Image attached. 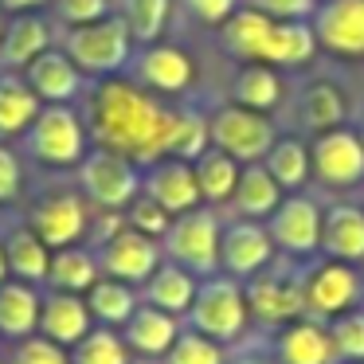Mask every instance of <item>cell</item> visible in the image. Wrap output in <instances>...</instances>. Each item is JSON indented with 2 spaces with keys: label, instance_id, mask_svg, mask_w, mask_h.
<instances>
[{
  "label": "cell",
  "instance_id": "obj_49",
  "mask_svg": "<svg viewBox=\"0 0 364 364\" xmlns=\"http://www.w3.org/2000/svg\"><path fill=\"white\" fill-rule=\"evenodd\" d=\"M48 0H0V9L4 12H12V16H24V12H36V9H43Z\"/></svg>",
  "mask_w": 364,
  "mask_h": 364
},
{
  "label": "cell",
  "instance_id": "obj_11",
  "mask_svg": "<svg viewBox=\"0 0 364 364\" xmlns=\"http://www.w3.org/2000/svg\"><path fill=\"white\" fill-rule=\"evenodd\" d=\"M95 255L106 278H118V282H129V286H141L165 262V251H161L157 239L134 231L129 223H122L106 243H98Z\"/></svg>",
  "mask_w": 364,
  "mask_h": 364
},
{
  "label": "cell",
  "instance_id": "obj_4",
  "mask_svg": "<svg viewBox=\"0 0 364 364\" xmlns=\"http://www.w3.org/2000/svg\"><path fill=\"white\" fill-rule=\"evenodd\" d=\"M243 294H247V309H251V325H262L270 333L278 325L294 321V317L306 314V306H301V262L274 259L270 267L247 278Z\"/></svg>",
  "mask_w": 364,
  "mask_h": 364
},
{
  "label": "cell",
  "instance_id": "obj_22",
  "mask_svg": "<svg viewBox=\"0 0 364 364\" xmlns=\"http://www.w3.org/2000/svg\"><path fill=\"white\" fill-rule=\"evenodd\" d=\"M196 286H200V278L192 274V270H184V267H176V262L165 259L141 282V290H137V294H141V301H149V306H157V309H165V314H173V317H181V321H184L192 298H196Z\"/></svg>",
  "mask_w": 364,
  "mask_h": 364
},
{
  "label": "cell",
  "instance_id": "obj_8",
  "mask_svg": "<svg viewBox=\"0 0 364 364\" xmlns=\"http://www.w3.org/2000/svg\"><path fill=\"white\" fill-rule=\"evenodd\" d=\"M129 28L122 16H106L95 20V24H82L67 32L63 51L71 55V63L79 67L82 75H114L126 67L129 59Z\"/></svg>",
  "mask_w": 364,
  "mask_h": 364
},
{
  "label": "cell",
  "instance_id": "obj_51",
  "mask_svg": "<svg viewBox=\"0 0 364 364\" xmlns=\"http://www.w3.org/2000/svg\"><path fill=\"white\" fill-rule=\"evenodd\" d=\"M4 28H9V24H4V9H0V36H4Z\"/></svg>",
  "mask_w": 364,
  "mask_h": 364
},
{
  "label": "cell",
  "instance_id": "obj_10",
  "mask_svg": "<svg viewBox=\"0 0 364 364\" xmlns=\"http://www.w3.org/2000/svg\"><path fill=\"white\" fill-rule=\"evenodd\" d=\"M208 134H212L215 149H223L235 161H247V165H259L274 145V126L259 110H247V106H223L208 122Z\"/></svg>",
  "mask_w": 364,
  "mask_h": 364
},
{
  "label": "cell",
  "instance_id": "obj_26",
  "mask_svg": "<svg viewBox=\"0 0 364 364\" xmlns=\"http://www.w3.org/2000/svg\"><path fill=\"white\" fill-rule=\"evenodd\" d=\"M102 278L98 267V255L87 247H63V251H51V270H48V290H63V294H82Z\"/></svg>",
  "mask_w": 364,
  "mask_h": 364
},
{
  "label": "cell",
  "instance_id": "obj_13",
  "mask_svg": "<svg viewBox=\"0 0 364 364\" xmlns=\"http://www.w3.org/2000/svg\"><path fill=\"white\" fill-rule=\"evenodd\" d=\"M274 239L262 220H231L220 231V274H231L247 282L262 267L274 262Z\"/></svg>",
  "mask_w": 364,
  "mask_h": 364
},
{
  "label": "cell",
  "instance_id": "obj_36",
  "mask_svg": "<svg viewBox=\"0 0 364 364\" xmlns=\"http://www.w3.org/2000/svg\"><path fill=\"white\" fill-rule=\"evenodd\" d=\"M161 364H228V345L184 325L181 337L173 341V348L161 356Z\"/></svg>",
  "mask_w": 364,
  "mask_h": 364
},
{
  "label": "cell",
  "instance_id": "obj_15",
  "mask_svg": "<svg viewBox=\"0 0 364 364\" xmlns=\"http://www.w3.org/2000/svg\"><path fill=\"white\" fill-rule=\"evenodd\" d=\"M141 192L149 200H157L168 215H184L192 208H200L196 168H192V161H181V157H161L153 165H145Z\"/></svg>",
  "mask_w": 364,
  "mask_h": 364
},
{
  "label": "cell",
  "instance_id": "obj_30",
  "mask_svg": "<svg viewBox=\"0 0 364 364\" xmlns=\"http://www.w3.org/2000/svg\"><path fill=\"white\" fill-rule=\"evenodd\" d=\"M87 306H90V317H95L98 325H106V329H122V325L134 317V309L141 306V294H137V286L102 274L87 290Z\"/></svg>",
  "mask_w": 364,
  "mask_h": 364
},
{
  "label": "cell",
  "instance_id": "obj_19",
  "mask_svg": "<svg viewBox=\"0 0 364 364\" xmlns=\"http://www.w3.org/2000/svg\"><path fill=\"white\" fill-rule=\"evenodd\" d=\"M181 329H184L181 317H173V314H165V309L141 301V306L134 309V317L122 325V337H126V345H129V353H134V356L161 360V356L173 348V341L181 337Z\"/></svg>",
  "mask_w": 364,
  "mask_h": 364
},
{
  "label": "cell",
  "instance_id": "obj_1",
  "mask_svg": "<svg viewBox=\"0 0 364 364\" xmlns=\"http://www.w3.org/2000/svg\"><path fill=\"white\" fill-rule=\"evenodd\" d=\"M173 110L153 102L141 87L122 79H106L95 90L90 106V134L98 149H114L129 157L134 165H153L168 153V134H173Z\"/></svg>",
  "mask_w": 364,
  "mask_h": 364
},
{
  "label": "cell",
  "instance_id": "obj_52",
  "mask_svg": "<svg viewBox=\"0 0 364 364\" xmlns=\"http://www.w3.org/2000/svg\"><path fill=\"white\" fill-rule=\"evenodd\" d=\"M360 141H364V126H360Z\"/></svg>",
  "mask_w": 364,
  "mask_h": 364
},
{
  "label": "cell",
  "instance_id": "obj_32",
  "mask_svg": "<svg viewBox=\"0 0 364 364\" xmlns=\"http://www.w3.org/2000/svg\"><path fill=\"white\" fill-rule=\"evenodd\" d=\"M129 345L118 329L95 325L79 345L71 348V364H129Z\"/></svg>",
  "mask_w": 364,
  "mask_h": 364
},
{
  "label": "cell",
  "instance_id": "obj_46",
  "mask_svg": "<svg viewBox=\"0 0 364 364\" xmlns=\"http://www.w3.org/2000/svg\"><path fill=\"white\" fill-rule=\"evenodd\" d=\"M228 364H278L267 337H247L228 348Z\"/></svg>",
  "mask_w": 364,
  "mask_h": 364
},
{
  "label": "cell",
  "instance_id": "obj_34",
  "mask_svg": "<svg viewBox=\"0 0 364 364\" xmlns=\"http://www.w3.org/2000/svg\"><path fill=\"white\" fill-rule=\"evenodd\" d=\"M314 55V36L301 24H274L262 43V55L267 63H301V59Z\"/></svg>",
  "mask_w": 364,
  "mask_h": 364
},
{
  "label": "cell",
  "instance_id": "obj_31",
  "mask_svg": "<svg viewBox=\"0 0 364 364\" xmlns=\"http://www.w3.org/2000/svg\"><path fill=\"white\" fill-rule=\"evenodd\" d=\"M192 168H196V184H200V200H208V204H223V200L235 196V184H239V161L228 157L223 149H204L196 161H192Z\"/></svg>",
  "mask_w": 364,
  "mask_h": 364
},
{
  "label": "cell",
  "instance_id": "obj_38",
  "mask_svg": "<svg viewBox=\"0 0 364 364\" xmlns=\"http://www.w3.org/2000/svg\"><path fill=\"white\" fill-rule=\"evenodd\" d=\"M325 325H329V341H333V353H337V364L364 360V306L348 309V314L333 317Z\"/></svg>",
  "mask_w": 364,
  "mask_h": 364
},
{
  "label": "cell",
  "instance_id": "obj_35",
  "mask_svg": "<svg viewBox=\"0 0 364 364\" xmlns=\"http://www.w3.org/2000/svg\"><path fill=\"white\" fill-rule=\"evenodd\" d=\"M270 28L274 24H270L262 12H239V16H231V24L223 28V43H228L235 55H243V59H259Z\"/></svg>",
  "mask_w": 364,
  "mask_h": 364
},
{
  "label": "cell",
  "instance_id": "obj_3",
  "mask_svg": "<svg viewBox=\"0 0 364 364\" xmlns=\"http://www.w3.org/2000/svg\"><path fill=\"white\" fill-rule=\"evenodd\" d=\"M301 306L306 317L333 321L348 309L364 306V270L356 262H337V259H314L301 267Z\"/></svg>",
  "mask_w": 364,
  "mask_h": 364
},
{
  "label": "cell",
  "instance_id": "obj_40",
  "mask_svg": "<svg viewBox=\"0 0 364 364\" xmlns=\"http://www.w3.org/2000/svg\"><path fill=\"white\" fill-rule=\"evenodd\" d=\"M235 98L239 106H247V110H270V106L278 102V79L274 71H267V67H247V71H239L235 79Z\"/></svg>",
  "mask_w": 364,
  "mask_h": 364
},
{
  "label": "cell",
  "instance_id": "obj_50",
  "mask_svg": "<svg viewBox=\"0 0 364 364\" xmlns=\"http://www.w3.org/2000/svg\"><path fill=\"white\" fill-rule=\"evenodd\" d=\"M9 259H4V243H0V282H9Z\"/></svg>",
  "mask_w": 364,
  "mask_h": 364
},
{
  "label": "cell",
  "instance_id": "obj_43",
  "mask_svg": "<svg viewBox=\"0 0 364 364\" xmlns=\"http://www.w3.org/2000/svg\"><path fill=\"white\" fill-rule=\"evenodd\" d=\"M341 114H345V106H341V98H337V90H333V87H314L306 95V122H309V126H317L321 134L337 126Z\"/></svg>",
  "mask_w": 364,
  "mask_h": 364
},
{
  "label": "cell",
  "instance_id": "obj_44",
  "mask_svg": "<svg viewBox=\"0 0 364 364\" xmlns=\"http://www.w3.org/2000/svg\"><path fill=\"white\" fill-rule=\"evenodd\" d=\"M55 12L63 24L82 28V24H95V20H106L110 0H55Z\"/></svg>",
  "mask_w": 364,
  "mask_h": 364
},
{
  "label": "cell",
  "instance_id": "obj_18",
  "mask_svg": "<svg viewBox=\"0 0 364 364\" xmlns=\"http://www.w3.org/2000/svg\"><path fill=\"white\" fill-rule=\"evenodd\" d=\"M95 329V317L82 294H63V290H48L40 306V333L48 341L63 348H75L87 333Z\"/></svg>",
  "mask_w": 364,
  "mask_h": 364
},
{
  "label": "cell",
  "instance_id": "obj_28",
  "mask_svg": "<svg viewBox=\"0 0 364 364\" xmlns=\"http://www.w3.org/2000/svg\"><path fill=\"white\" fill-rule=\"evenodd\" d=\"M137 79L161 95H181L192 82V59L176 48H149L137 59Z\"/></svg>",
  "mask_w": 364,
  "mask_h": 364
},
{
  "label": "cell",
  "instance_id": "obj_42",
  "mask_svg": "<svg viewBox=\"0 0 364 364\" xmlns=\"http://www.w3.org/2000/svg\"><path fill=\"white\" fill-rule=\"evenodd\" d=\"M9 364H71V348L48 341L43 333H32V337L16 341Z\"/></svg>",
  "mask_w": 364,
  "mask_h": 364
},
{
  "label": "cell",
  "instance_id": "obj_41",
  "mask_svg": "<svg viewBox=\"0 0 364 364\" xmlns=\"http://www.w3.org/2000/svg\"><path fill=\"white\" fill-rule=\"evenodd\" d=\"M126 223L134 231H141V235H149V239H157V243H161V239H165V231H168V223H173V215H168L157 200H149L141 192V196L126 208Z\"/></svg>",
  "mask_w": 364,
  "mask_h": 364
},
{
  "label": "cell",
  "instance_id": "obj_12",
  "mask_svg": "<svg viewBox=\"0 0 364 364\" xmlns=\"http://www.w3.org/2000/svg\"><path fill=\"white\" fill-rule=\"evenodd\" d=\"M28 228L51 247H79L82 235L90 231V212H87V196L82 192H51V196L36 200L28 212Z\"/></svg>",
  "mask_w": 364,
  "mask_h": 364
},
{
  "label": "cell",
  "instance_id": "obj_21",
  "mask_svg": "<svg viewBox=\"0 0 364 364\" xmlns=\"http://www.w3.org/2000/svg\"><path fill=\"white\" fill-rule=\"evenodd\" d=\"M40 306H43L40 286L20 282V278L0 282V337L24 341L32 333H40Z\"/></svg>",
  "mask_w": 364,
  "mask_h": 364
},
{
  "label": "cell",
  "instance_id": "obj_39",
  "mask_svg": "<svg viewBox=\"0 0 364 364\" xmlns=\"http://www.w3.org/2000/svg\"><path fill=\"white\" fill-rule=\"evenodd\" d=\"M122 20L134 40L153 43L168 20V0H122Z\"/></svg>",
  "mask_w": 364,
  "mask_h": 364
},
{
  "label": "cell",
  "instance_id": "obj_16",
  "mask_svg": "<svg viewBox=\"0 0 364 364\" xmlns=\"http://www.w3.org/2000/svg\"><path fill=\"white\" fill-rule=\"evenodd\" d=\"M270 348H274L278 364H337L329 341V325L317 321V317H294V321L270 329Z\"/></svg>",
  "mask_w": 364,
  "mask_h": 364
},
{
  "label": "cell",
  "instance_id": "obj_33",
  "mask_svg": "<svg viewBox=\"0 0 364 364\" xmlns=\"http://www.w3.org/2000/svg\"><path fill=\"white\" fill-rule=\"evenodd\" d=\"M267 173L278 181V188H301L306 184V176L314 173L309 168V149L306 145H298L294 137H286V141H274L267 153Z\"/></svg>",
  "mask_w": 364,
  "mask_h": 364
},
{
  "label": "cell",
  "instance_id": "obj_9",
  "mask_svg": "<svg viewBox=\"0 0 364 364\" xmlns=\"http://www.w3.org/2000/svg\"><path fill=\"white\" fill-rule=\"evenodd\" d=\"M321 204L309 196H286L267 220V231L274 239V251L294 262H306L321 255Z\"/></svg>",
  "mask_w": 364,
  "mask_h": 364
},
{
  "label": "cell",
  "instance_id": "obj_37",
  "mask_svg": "<svg viewBox=\"0 0 364 364\" xmlns=\"http://www.w3.org/2000/svg\"><path fill=\"white\" fill-rule=\"evenodd\" d=\"M212 145V134H208V122L200 114H176L173 118V134H168V153L165 157H181V161H196L200 153Z\"/></svg>",
  "mask_w": 364,
  "mask_h": 364
},
{
  "label": "cell",
  "instance_id": "obj_7",
  "mask_svg": "<svg viewBox=\"0 0 364 364\" xmlns=\"http://www.w3.org/2000/svg\"><path fill=\"white\" fill-rule=\"evenodd\" d=\"M79 188L102 212H126L141 196V173L114 149H90L79 165Z\"/></svg>",
  "mask_w": 364,
  "mask_h": 364
},
{
  "label": "cell",
  "instance_id": "obj_47",
  "mask_svg": "<svg viewBox=\"0 0 364 364\" xmlns=\"http://www.w3.org/2000/svg\"><path fill=\"white\" fill-rule=\"evenodd\" d=\"M231 4H235V0H188V9L196 12L200 20H228L231 16Z\"/></svg>",
  "mask_w": 364,
  "mask_h": 364
},
{
  "label": "cell",
  "instance_id": "obj_24",
  "mask_svg": "<svg viewBox=\"0 0 364 364\" xmlns=\"http://www.w3.org/2000/svg\"><path fill=\"white\" fill-rule=\"evenodd\" d=\"M4 243V259H9V274L20 278V282H32L43 286L48 282V270H51V247L36 235L28 223L12 228L9 235L0 239Z\"/></svg>",
  "mask_w": 364,
  "mask_h": 364
},
{
  "label": "cell",
  "instance_id": "obj_48",
  "mask_svg": "<svg viewBox=\"0 0 364 364\" xmlns=\"http://www.w3.org/2000/svg\"><path fill=\"white\" fill-rule=\"evenodd\" d=\"M267 12H278V16H301V12L314 9V0H262Z\"/></svg>",
  "mask_w": 364,
  "mask_h": 364
},
{
  "label": "cell",
  "instance_id": "obj_20",
  "mask_svg": "<svg viewBox=\"0 0 364 364\" xmlns=\"http://www.w3.org/2000/svg\"><path fill=\"white\" fill-rule=\"evenodd\" d=\"M321 255L337 262L364 267V208L356 204H333L321 220Z\"/></svg>",
  "mask_w": 364,
  "mask_h": 364
},
{
  "label": "cell",
  "instance_id": "obj_45",
  "mask_svg": "<svg viewBox=\"0 0 364 364\" xmlns=\"http://www.w3.org/2000/svg\"><path fill=\"white\" fill-rule=\"evenodd\" d=\"M20 188H24V165L9 145H0V204H12Z\"/></svg>",
  "mask_w": 364,
  "mask_h": 364
},
{
  "label": "cell",
  "instance_id": "obj_53",
  "mask_svg": "<svg viewBox=\"0 0 364 364\" xmlns=\"http://www.w3.org/2000/svg\"><path fill=\"white\" fill-rule=\"evenodd\" d=\"M356 364H364V360H356Z\"/></svg>",
  "mask_w": 364,
  "mask_h": 364
},
{
  "label": "cell",
  "instance_id": "obj_17",
  "mask_svg": "<svg viewBox=\"0 0 364 364\" xmlns=\"http://www.w3.org/2000/svg\"><path fill=\"white\" fill-rule=\"evenodd\" d=\"M24 79L43 106H67L82 90V71L71 63L63 48H48L43 55H36L24 67Z\"/></svg>",
  "mask_w": 364,
  "mask_h": 364
},
{
  "label": "cell",
  "instance_id": "obj_14",
  "mask_svg": "<svg viewBox=\"0 0 364 364\" xmlns=\"http://www.w3.org/2000/svg\"><path fill=\"white\" fill-rule=\"evenodd\" d=\"M309 168L329 188H348L364 181V141L348 129H325L309 149Z\"/></svg>",
  "mask_w": 364,
  "mask_h": 364
},
{
  "label": "cell",
  "instance_id": "obj_6",
  "mask_svg": "<svg viewBox=\"0 0 364 364\" xmlns=\"http://www.w3.org/2000/svg\"><path fill=\"white\" fill-rule=\"evenodd\" d=\"M28 157L51 168H71L82 165L87 157V126L71 106H43L36 122L24 134Z\"/></svg>",
  "mask_w": 364,
  "mask_h": 364
},
{
  "label": "cell",
  "instance_id": "obj_5",
  "mask_svg": "<svg viewBox=\"0 0 364 364\" xmlns=\"http://www.w3.org/2000/svg\"><path fill=\"white\" fill-rule=\"evenodd\" d=\"M220 231L223 223L215 220L212 208H192L184 215H173L165 239H161V251L168 262L192 270L196 278L220 274Z\"/></svg>",
  "mask_w": 364,
  "mask_h": 364
},
{
  "label": "cell",
  "instance_id": "obj_29",
  "mask_svg": "<svg viewBox=\"0 0 364 364\" xmlns=\"http://www.w3.org/2000/svg\"><path fill=\"white\" fill-rule=\"evenodd\" d=\"M40 110H43V102L28 87V79H20L12 71H0V137L28 134V126L36 122Z\"/></svg>",
  "mask_w": 364,
  "mask_h": 364
},
{
  "label": "cell",
  "instance_id": "obj_2",
  "mask_svg": "<svg viewBox=\"0 0 364 364\" xmlns=\"http://www.w3.org/2000/svg\"><path fill=\"white\" fill-rule=\"evenodd\" d=\"M184 325L204 337L220 341V345H239L251 337V309H247V294L243 282L231 274H208L200 278L196 298H192Z\"/></svg>",
  "mask_w": 364,
  "mask_h": 364
},
{
  "label": "cell",
  "instance_id": "obj_54",
  "mask_svg": "<svg viewBox=\"0 0 364 364\" xmlns=\"http://www.w3.org/2000/svg\"><path fill=\"white\" fill-rule=\"evenodd\" d=\"M360 270H364V267H360Z\"/></svg>",
  "mask_w": 364,
  "mask_h": 364
},
{
  "label": "cell",
  "instance_id": "obj_27",
  "mask_svg": "<svg viewBox=\"0 0 364 364\" xmlns=\"http://www.w3.org/2000/svg\"><path fill=\"white\" fill-rule=\"evenodd\" d=\"M231 204H235L239 220H270L274 208L282 204V188H278V181L267 173V165H247L243 173H239Z\"/></svg>",
  "mask_w": 364,
  "mask_h": 364
},
{
  "label": "cell",
  "instance_id": "obj_25",
  "mask_svg": "<svg viewBox=\"0 0 364 364\" xmlns=\"http://www.w3.org/2000/svg\"><path fill=\"white\" fill-rule=\"evenodd\" d=\"M317 32L329 48L345 55L364 51V0H329L317 16Z\"/></svg>",
  "mask_w": 364,
  "mask_h": 364
},
{
  "label": "cell",
  "instance_id": "obj_23",
  "mask_svg": "<svg viewBox=\"0 0 364 364\" xmlns=\"http://www.w3.org/2000/svg\"><path fill=\"white\" fill-rule=\"evenodd\" d=\"M48 48H51L48 20H40L36 12L12 16V24L4 28V36H0V67H4V71H20V67H28Z\"/></svg>",
  "mask_w": 364,
  "mask_h": 364
}]
</instances>
